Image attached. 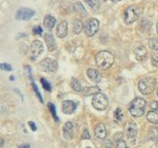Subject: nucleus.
Segmentation results:
<instances>
[{"label":"nucleus","mask_w":158,"mask_h":148,"mask_svg":"<svg viewBox=\"0 0 158 148\" xmlns=\"http://www.w3.org/2000/svg\"><path fill=\"white\" fill-rule=\"evenodd\" d=\"M33 33H34L35 35L41 36V35H42V33H43V30H42V28H41L39 25H37V26L34 27V29H33Z\"/></svg>","instance_id":"nucleus-33"},{"label":"nucleus","mask_w":158,"mask_h":148,"mask_svg":"<svg viewBox=\"0 0 158 148\" xmlns=\"http://www.w3.org/2000/svg\"><path fill=\"white\" fill-rule=\"evenodd\" d=\"M149 135H150L151 139H158V128H156V127L152 128L150 129Z\"/></svg>","instance_id":"nucleus-27"},{"label":"nucleus","mask_w":158,"mask_h":148,"mask_svg":"<svg viewBox=\"0 0 158 148\" xmlns=\"http://www.w3.org/2000/svg\"><path fill=\"white\" fill-rule=\"evenodd\" d=\"M135 56L138 61H143L147 56V49L143 46H139L135 49Z\"/></svg>","instance_id":"nucleus-17"},{"label":"nucleus","mask_w":158,"mask_h":148,"mask_svg":"<svg viewBox=\"0 0 158 148\" xmlns=\"http://www.w3.org/2000/svg\"><path fill=\"white\" fill-rule=\"evenodd\" d=\"M149 46L153 50H158V37H152L149 41Z\"/></svg>","instance_id":"nucleus-26"},{"label":"nucleus","mask_w":158,"mask_h":148,"mask_svg":"<svg viewBox=\"0 0 158 148\" xmlns=\"http://www.w3.org/2000/svg\"><path fill=\"white\" fill-rule=\"evenodd\" d=\"M147 119L152 124H158V114L155 111H150L147 114Z\"/></svg>","instance_id":"nucleus-22"},{"label":"nucleus","mask_w":158,"mask_h":148,"mask_svg":"<svg viewBox=\"0 0 158 148\" xmlns=\"http://www.w3.org/2000/svg\"><path fill=\"white\" fill-rule=\"evenodd\" d=\"M152 63L154 66L158 67V55H153V56L152 57Z\"/></svg>","instance_id":"nucleus-35"},{"label":"nucleus","mask_w":158,"mask_h":148,"mask_svg":"<svg viewBox=\"0 0 158 148\" xmlns=\"http://www.w3.org/2000/svg\"><path fill=\"white\" fill-rule=\"evenodd\" d=\"M40 82H41L43 88H44L46 91H51V86H50L49 82H48L45 78H41V79H40Z\"/></svg>","instance_id":"nucleus-29"},{"label":"nucleus","mask_w":158,"mask_h":148,"mask_svg":"<svg viewBox=\"0 0 158 148\" xmlns=\"http://www.w3.org/2000/svg\"><path fill=\"white\" fill-rule=\"evenodd\" d=\"M18 148H31V146L29 143H23V144H21Z\"/></svg>","instance_id":"nucleus-39"},{"label":"nucleus","mask_w":158,"mask_h":148,"mask_svg":"<svg viewBox=\"0 0 158 148\" xmlns=\"http://www.w3.org/2000/svg\"><path fill=\"white\" fill-rule=\"evenodd\" d=\"M40 68L42 71L47 72V73H53L57 70L58 64L57 61L53 59L50 58H46L43 61H40Z\"/></svg>","instance_id":"nucleus-7"},{"label":"nucleus","mask_w":158,"mask_h":148,"mask_svg":"<svg viewBox=\"0 0 158 148\" xmlns=\"http://www.w3.org/2000/svg\"><path fill=\"white\" fill-rule=\"evenodd\" d=\"M95 135L97 138L99 139H104L107 135V131H106V128L102 123H99L94 129Z\"/></svg>","instance_id":"nucleus-15"},{"label":"nucleus","mask_w":158,"mask_h":148,"mask_svg":"<svg viewBox=\"0 0 158 148\" xmlns=\"http://www.w3.org/2000/svg\"><path fill=\"white\" fill-rule=\"evenodd\" d=\"M73 9H74V11H75L76 12L80 13L81 15H87V11H86L85 7H84L80 2L75 3L74 6H73Z\"/></svg>","instance_id":"nucleus-24"},{"label":"nucleus","mask_w":158,"mask_h":148,"mask_svg":"<svg viewBox=\"0 0 158 148\" xmlns=\"http://www.w3.org/2000/svg\"><path fill=\"white\" fill-rule=\"evenodd\" d=\"M85 2L90 7L91 10H93L94 11H99L100 7H101V1L100 0H85Z\"/></svg>","instance_id":"nucleus-21"},{"label":"nucleus","mask_w":158,"mask_h":148,"mask_svg":"<svg viewBox=\"0 0 158 148\" xmlns=\"http://www.w3.org/2000/svg\"><path fill=\"white\" fill-rule=\"evenodd\" d=\"M31 81H32V87H33V90L35 91V94H36L37 98L39 99V101H40L41 103H43V98H42V96H41V94H40V92H39V91H38V89H37V87H36L35 83L34 82V80H33V79H32Z\"/></svg>","instance_id":"nucleus-28"},{"label":"nucleus","mask_w":158,"mask_h":148,"mask_svg":"<svg viewBox=\"0 0 158 148\" xmlns=\"http://www.w3.org/2000/svg\"><path fill=\"white\" fill-rule=\"evenodd\" d=\"M82 92L84 95L86 96H89V95H96L98 93L101 92V89L98 87H86L84 89H82Z\"/></svg>","instance_id":"nucleus-19"},{"label":"nucleus","mask_w":158,"mask_h":148,"mask_svg":"<svg viewBox=\"0 0 158 148\" xmlns=\"http://www.w3.org/2000/svg\"><path fill=\"white\" fill-rule=\"evenodd\" d=\"M71 86H72V89L74 91H77V92H80L82 91V87H81V84L79 82L76 78H73L72 81H71Z\"/></svg>","instance_id":"nucleus-23"},{"label":"nucleus","mask_w":158,"mask_h":148,"mask_svg":"<svg viewBox=\"0 0 158 148\" xmlns=\"http://www.w3.org/2000/svg\"><path fill=\"white\" fill-rule=\"evenodd\" d=\"M156 31H157V34H158V23H157V25H156Z\"/></svg>","instance_id":"nucleus-41"},{"label":"nucleus","mask_w":158,"mask_h":148,"mask_svg":"<svg viewBox=\"0 0 158 148\" xmlns=\"http://www.w3.org/2000/svg\"><path fill=\"white\" fill-rule=\"evenodd\" d=\"M28 125L30 126V128H31V129H32L33 131H35V130H36V125L35 124V122L29 121V122H28Z\"/></svg>","instance_id":"nucleus-38"},{"label":"nucleus","mask_w":158,"mask_h":148,"mask_svg":"<svg viewBox=\"0 0 158 148\" xmlns=\"http://www.w3.org/2000/svg\"><path fill=\"white\" fill-rule=\"evenodd\" d=\"M62 131H63V136L66 140L72 139L73 134V127L72 122H70V121L66 122L63 126Z\"/></svg>","instance_id":"nucleus-14"},{"label":"nucleus","mask_w":158,"mask_h":148,"mask_svg":"<svg viewBox=\"0 0 158 148\" xmlns=\"http://www.w3.org/2000/svg\"><path fill=\"white\" fill-rule=\"evenodd\" d=\"M0 69H2L4 71H11L12 70V67L9 63L3 62V63H0Z\"/></svg>","instance_id":"nucleus-31"},{"label":"nucleus","mask_w":158,"mask_h":148,"mask_svg":"<svg viewBox=\"0 0 158 148\" xmlns=\"http://www.w3.org/2000/svg\"><path fill=\"white\" fill-rule=\"evenodd\" d=\"M90 138V135H89V130L86 129L85 130H84V132H83V134H82V139H84V140H89Z\"/></svg>","instance_id":"nucleus-36"},{"label":"nucleus","mask_w":158,"mask_h":148,"mask_svg":"<svg viewBox=\"0 0 158 148\" xmlns=\"http://www.w3.org/2000/svg\"><path fill=\"white\" fill-rule=\"evenodd\" d=\"M83 28H84V24L80 20L75 19L73 22V32L74 34H79L83 30Z\"/></svg>","instance_id":"nucleus-20"},{"label":"nucleus","mask_w":158,"mask_h":148,"mask_svg":"<svg viewBox=\"0 0 158 148\" xmlns=\"http://www.w3.org/2000/svg\"><path fill=\"white\" fill-rule=\"evenodd\" d=\"M157 96H158V90H157Z\"/></svg>","instance_id":"nucleus-44"},{"label":"nucleus","mask_w":158,"mask_h":148,"mask_svg":"<svg viewBox=\"0 0 158 148\" xmlns=\"http://www.w3.org/2000/svg\"><path fill=\"white\" fill-rule=\"evenodd\" d=\"M44 38H45V42L47 44V47H48V50L49 51L54 50L56 49L57 45H56V41L54 39L53 36L51 34H46L45 36H44Z\"/></svg>","instance_id":"nucleus-16"},{"label":"nucleus","mask_w":158,"mask_h":148,"mask_svg":"<svg viewBox=\"0 0 158 148\" xmlns=\"http://www.w3.org/2000/svg\"><path fill=\"white\" fill-rule=\"evenodd\" d=\"M43 23H44V26L48 30H51L56 23V19L51 15H46L43 21Z\"/></svg>","instance_id":"nucleus-18"},{"label":"nucleus","mask_w":158,"mask_h":148,"mask_svg":"<svg viewBox=\"0 0 158 148\" xmlns=\"http://www.w3.org/2000/svg\"><path fill=\"white\" fill-rule=\"evenodd\" d=\"M114 116V120H115V121H117V122L120 121L121 118H122V110H121V108L118 107V108L115 110Z\"/></svg>","instance_id":"nucleus-30"},{"label":"nucleus","mask_w":158,"mask_h":148,"mask_svg":"<svg viewBox=\"0 0 158 148\" xmlns=\"http://www.w3.org/2000/svg\"><path fill=\"white\" fill-rule=\"evenodd\" d=\"M35 14V11L28 9V8H22L20 9L16 13V19L17 20H23V21H28L30 20L34 15Z\"/></svg>","instance_id":"nucleus-9"},{"label":"nucleus","mask_w":158,"mask_h":148,"mask_svg":"<svg viewBox=\"0 0 158 148\" xmlns=\"http://www.w3.org/2000/svg\"><path fill=\"white\" fill-rule=\"evenodd\" d=\"M155 83L156 82L153 78H144L140 79L139 82V85H138L139 91L144 95H149L154 91Z\"/></svg>","instance_id":"nucleus-3"},{"label":"nucleus","mask_w":158,"mask_h":148,"mask_svg":"<svg viewBox=\"0 0 158 148\" xmlns=\"http://www.w3.org/2000/svg\"><path fill=\"white\" fill-rule=\"evenodd\" d=\"M61 109L64 114H67V115L73 114L76 109V104L74 102L69 101V100L63 101L62 104H61Z\"/></svg>","instance_id":"nucleus-10"},{"label":"nucleus","mask_w":158,"mask_h":148,"mask_svg":"<svg viewBox=\"0 0 158 148\" xmlns=\"http://www.w3.org/2000/svg\"><path fill=\"white\" fill-rule=\"evenodd\" d=\"M14 79V77H10V80H13Z\"/></svg>","instance_id":"nucleus-42"},{"label":"nucleus","mask_w":158,"mask_h":148,"mask_svg":"<svg viewBox=\"0 0 158 148\" xmlns=\"http://www.w3.org/2000/svg\"><path fill=\"white\" fill-rule=\"evenodd\" d=\"M95 61H96L97 65L101 69L106 70V69H109L113 65V63L114 61V56L110 51L102 50V51H100L96 55Z\"/></svg>","instance_id":"nucleus-1"},{"label":"nucleus","mask_w":158,"mask_h":148,"mask_svg":"<svg viewBox=\"0 0 158 148\" xmlns=\"http://www.w3.org/2000/svg\"><path fill=\"white\" fill-rule=\"evenodd\" d=\"M100 28V22L95 19V18H91V19H89L86 23H85V26H84V29H85V33L88 36H94L98 30Z\"/></svg>","instance_id":"nucleus-6"},{"label":"nucleus","mask_w":158,"mask_h":148,"mask_svg":"<svg viewBox=\"0 0 158 148\" xmlns=\"http://www.w3.org/2000/svg\"><path fill=\"white\" fill-rule=\"evenodd\" d=\"M122 137H123V133H122V132H118V133H116V134L114 136V140H115L116 142L122 140Z\"/></svg>","instance_id":"nucleus-37"},{"label":"nucleus","mask_w":158,"mask_h":148,"mask_svg":"<svg viewBox=\"0 0 158 148\" xmlns=\"http://www.w3.org/2000/svg\"><path fill=\"white\" fill-rule=\"evenodd\" d=\"M116 148H129V147L127 146V144L126 143L125 141L120 140L116 142Z\"/></svg>","instance_id":"nucleus-32"},{"label":"nucleus","mask_w":158,"mask_h":148,"mask_svg":"<svg viewBox=\"0 0 158 148\" xmlns=\"http://www.w3.org/2000/svg\"><path fill=\"white\" fill-rule=\"evenodd\" d=\"M140 11L137 6H131L127 8L124 12V22L127 24H131L136 22L139 16Z\"/></svg>","instance_id":"nucleus-4"},{"label":"nucleus","mask_w":158,"mask_h":148,"mask_svg":"<svg viewBox=\"0 0 158 148\" xmlns=\"http://www.w3.org/2000/svg\"><path fill=\"white\" fill-rule=\"evenodd\" d=\"M87 148H91V147H87Z\"/></svg>","instance_id":"nucleus-45"},{"label":"nucleus","mask_w":158,"mask_h":148,"mask_svg":"<svg viewBox=\"0 0 158 148\" xmlns=\"http://www.w3.org/2000/svg\"><path fill=\"white\" fill-rule=\"evenodd\" d=\"M109 102H108V98L103 94V93H98L96 95H94L93 99H92V106L99 111H103L108 107Z\"/></svg>","instance_id":"nucleus-5"},{"label":"nucleus","mask_w":158,"mask_h":148,"mask_svg":"<svg viewBox=\"0 0 158 148\" xmlns=\"http://www.w3.org/2000/svg\"><path fill=\"white\" fill-rule=\"evenodd\" d=\"M113 1H114V0H113Z\"/></svg>","instance_id":"nucleus-46"},{"label":"nucleus","mask_w":158,"mask_h":148,"mask_svg":"<svg viewBox=\"0 0 158 148\" xmlns=\"http://www.w3.org/2000/svg\"><path fill=\"white\" fill-rule=\"evenodd\" d=\"M48 109H49V111H50V113H51L52 117L54 118V120L56 122H59V117H58L57 113H56V107H55V105L52 103H48Z\"/></svg>","instance_id":"nucleus-25"},{"label":"nucleus","mask_w":158,"mask_h":148,"mask_svg":"<svg viewBox=\"0 0 158 148\" xmlns=\"http://www.w3.org/2000/svg\"><path fill=\"white\" fill-rule=\"evenodd\" d=\"M156 148H158V141H157V142H156Z\"/></svg>","instance_id":"nucleus-43"},{"label":"nucleus","mask_w":158,"mask_h":148,"mask_svg":"<svg viewBox=\"0 0 158 148\" xmlns=\"http://www.w3.org/2000/svg\"><path fill=\"white\" fill-rule=\"evenodd\" d=\"M4 143H5V141L2 137H0V148L4 146Z\"/></svg>","instance_id":"nucleus-40"},{"label":"nucleus","mask_w":158,"mask_h":148,"mask_svg":"<svg viewBox=\"0 0 158 148\" xmlns=\"http://www.w3.org/2000/svg\"><path fill=\"white\" fill-rule=\"evenodd\" d=\"M138 133V127L134 121H129L126 127V134L128 138H133Z\"/></svg>","instance_id":"nucleus-12"},{"label":"nucleus","mask_w":158,"mask_h":148,"mask_svg":"<svg viewBox=\"0 0 158 148\" xmlns=\"http://www.w3.org/2000/svg\"><path fill=\"white\" fill-rule=\"evenodd\" d=\"M87 75L89 78L95 83H98L102 80V74L96 69H89L87 71Z\"/></svg>","instance_id":"nucleus-13"},{"label":"nucleus","mask_w":158,"mask_h":148,"mask_svg":"<svg viewBox=\"0 0 158 148\" xmlns=\"http://www.w3.org/2000/svg\"><path fill=\"white\" fill-rule=\"evenodd\" d=\"M30 51H31V59L32 60H35L44 51L43 43L40 40L33 41V43L31 44V47H30Z\"/></svg>","instance_id":"nucleus-8"},{"label":"nucleus","mask_w":158,"mask_h":148,"mask_svg":"<svg viewBox=\"0 0 158 148\" xmlns=\"http://www.w3.org/2000/svg\"><path fill=\"white\" fill-rule=\"evenodd\" d=\"M145 108H146V101L143 98L137 97L131 102L128 110L133 116L139 117L143 116L145 112Z\"/></svg>","instance_id":"nucleus-2"},{"label":"nucleus","mask_w":158,"mask_h":148,"mask_svg":"<svg viewBox=\"0 0 158 148\" xmlns=\"http://www.w3.org/2000/svg\"><path fill=\"white\" fill-rule=\"evenodd\" d=\"M57 36L60 38H64L68 35V23L66 21H62L57 26Z\"/></svg>","instance_id":"nucleus-11"},{"label":"nucleus","mask_w":158,"mask_h":148,"mask_svg":"<svg viewBox=\"0 0 158 148\" xmlns=\"http://www.w3.org/2000/svg\"><path fill=\"white\" fill-rule=\"evenodd\" d=\"M151 108L152 109V111L158 112V102L157 101H152L151 103Z\"/></svg>","instance_id":"nucleus-34"}]
</instances>
